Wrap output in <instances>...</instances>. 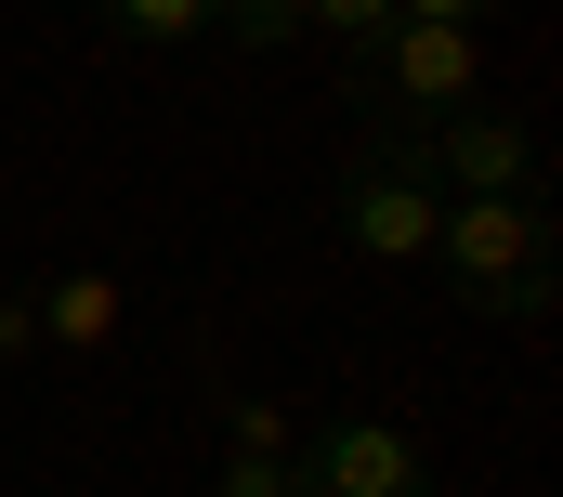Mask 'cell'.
<instances>
[{
	"label": "cell",
	"instance_id": "9",
	"mask_svg": "<svg viewBox=\"0 0 563 497\" xmlns=\"http://www.w3.org/2000/svg\"><path fill=\"white\" fill-rule=\"evenodd\" d=\"M210 497H301V432L288 445H223V485Z\"/></svg>",
	"mask_w": 563,
	"mask_h": 497
},
{
	"label": "cell",
	"instance_id": "7",
	"mask_svg": "<svg viewBox=\"0 0 563 497\" xmlns=\"http://www.w3.org/2000/svg\"><path fill=\"white\" fill-rule=\"evenodd\" d=\"M301 40H328V53H341V79H354V66L394 40V0H301Z\"/></svg>",
	"mask_w": 563,
	"mask_h": 497
},
{
	"label": "cell",
	"instance_id": "10",
	"mask_svg": "<svg viewBox=\"0 0 563 497\" xmlns=\"http://www.w3.org/2000/svg\"><path fill=\"white\" fill-rule=\"evenodd\" d=\"M210 26L236 53H276V40H301V0H210Z\"/></svg>",
	"mask_w": 563,
	"mask_h": 497
},
{
	"label": "cell",
	"instance_id": "12",
	"mask_svg": "<svg viewBox=\"0 0 563 497\" xmlns=\"http://www.w3.org/2000/svg\"><path fill=\"white\" fill-rule=\"evenodd\" d=\"M394 13H420V26H485L498 0H394Z\"/></svg>",
	"mask_w": 563,
	"mask_h": 497
},
{
	"label": "cell",
	"instance_id": "11",
	"mask_svg": "<svg viewBox=\"0 0 563 497\" xmlns=\"http://www.w3.org/2000/svg\"><path fill=\"white\" fill-rule=\"evenodd\" d=\"M13 354H40V314H26V288H0V367Z\"/></svg>",
	"mask_w": 563,
	"mask_h": 497
},
{
	"label": "cell",
	"instance_id": "4",
	"mask_svg": "<svg viewBox=\"0 0 563 497\" xmlns=\"http://www.w3.org/2000/svg\"><path fill=\"white\" fill-rule=\"evenodd\" d=\"M301 497H432V459L407 419H380V406H341V419H314L301 432Z\"/></svg>",
	"mask_w": 563,
	"mask_h": 497
},
{
	"label": "cell",
	"instance_id": "2",
	"mask_svg": "<svg viewBox=\"0 0 563 497\" xmlns=\"http://www.w3.org/2000/svg\"><path fill=\"white\" fill-rule=\"evenodd\" d=\"M328 223L354 262H432V223H445V184L420 170V144L407 131H380L354 170H341V197H328Z\"/></svg>",
	"mask_w": 563,
	"mask_h": 497
},
{
	"label": "cell",
	"instance_id": "1",
	"mask_svg": "<svg viewBox=\"0 0 563 497\" xmlns=\"http://www.w3.org/2000/svg\"><path fill=\"white\" fill-rule=\"evenodd\" d=\"M551 184L538 197H445V223H432V275L472 301V314H498V328H538L551 314Z\"/></svg>",
	"mask_w": 563,
	"mask_h": 497
},
{
	"label": "cell",
	"instance_id": "5",
	"mask_svg": "<svg viewBox=\"0 0 563 497\" xmlns=\"http://www.w3.org/2000/svg\"><path fill=\"white\" fill-rule=\"evenodd\" d=\"M407 144H420V170L445 197H538V131L511 119V106H445Z\"/></svg>",
	"mask_w": 563,
	"mask_h": 497
},
{
	"label": "cell",
	"instance_id": "3",
	"mask_svg": "<svg viewBox=\"0 0 563 497\" xmlns=\"http://www.w3.org/2000/svg\"><path fill=\"white\" fill-rule=\"evenodd\" d=\"M354 92L380 106V131H420L445 106H485V26H420V13H394V40L354 66Z\"/></svg>",
	"mask_w": 563,
	"mask_h": 497
},
{
	"label": "cell",
	"instance_id": "6",
	"mask_svg": "<svg viewBox=\"0 0 563 497\" xmlns=\"http://www.w3.org/2000/svg\"><path fill=\"white\" fill-rule=\"evenodd\" d=\"M26 314H40V341H53V354H106L132 301H119V275H92V262H79V275H53Z\"/></svg>",
	"mask_w": 563,
	"mask_h": 497
},
{
	"label": "cell",
	"instance_id": "8",
	"mask_svg": "<svg viewBox=\"0 0 563 497\" xmlns=\"http://www.w3.org/2000/svg\"><path fill=\"white\" fill-rule=\"evenodd\" d=\"M119 40H144V53H184V40H210V0H92Z\"/></svg>",
	"mask_w": 563,
	"mask_h": 497
}]
</instances>
